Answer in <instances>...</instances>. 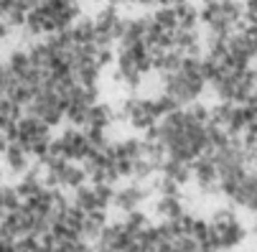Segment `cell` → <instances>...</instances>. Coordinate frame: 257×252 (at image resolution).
<instances>
[{
  "label": "cell",
  "instance_id": "6da1fadb",
  "mask_svg": "<svg viewBox=\"0 0 257 252\" xmlns=\"http://www.w3.org/2000/svg\"><path fill=\"white\" fill-rule=\"evenodd\" d=\"M183 211H186L183 194H178V196H158L156 204H153V214L158 219H178Z\"/></svg>",
  "mask_w": 257,
  "mask_h": 252
},
{
  "label": "cell",
  "instance_id": "7a4b0ae2",
  "mask_svg": "<svg viewBox=\"0 0 257 252\" xmlns=\"http://www.w3.org/2000/svg\"><path fill=\"white\" fill-rule=\"evenodd\" d=\"M214 232H216V229H214ZM216 234H219V249H234V247H239V244L247 239V229H244V224H242L239 219H234V222L227 224L224 229H219Z\"/></svg>",
  "mask_w": 257,
  "mask_h": 252
},
{
  "label": "cell",
  "instance_id": "3957f363",
  "mask_svg": "<svg viewBox=\"0 0 257 252\" xmlns=\"http://www.w3.org/2000/svg\"><path fill=\"white\" fill-rule=\"evenodd\" d=\"M112 122H117V117H115V107L109 104V102H94L92 107H89V117H87V125H97V128H109Z\"/></svg>",
  "mask_w": 257,
  "mask_h": 252
},
{
  "label": "cell",
  "instance_id": "277c9868",
  "mask_svg": "<svg viewBox=\"0 0 257 252\" xmlns=\"http://www.w3.org/2000/svg\"><path fill=\"white\" fill-rule=\"evenodd\" d=\"M6 163H8V168H11V173H16V176H21V173H26L28 171V166H31V156L18 146V143H11V146L6 148Z\"/></svg>",
  "mask_w": 257,
  "mask_h": 252
},
{
  "label": "cell",
  "instance_id": "5b68a950",
  "mask_svg": "<svg viewBox=\"0 0 257 252\" xmlns=\"http://www.w3.org/2000/svg\"><path fill=\"white\" fill-rule=\"evenodd\" d=\"M71 204L79 206L84 214L92 211V209H102L99 201H97V196H94V189H92L89 181H87V184H79L77 189H71Z\"/></svg>",
  "mask_w": 257,
  "mask_h": 252
},
{
  "label": "cell",
  "instance_id": "8992f818",
  "mask_svg": "<svg viewBox=\"0 0 257 252\" xmlns=\"http://www.w3.org/2000/svg\"><path fill=\"white\" fill-rule=\"evenodd\" d=\"M89 178H87V173H84V168H82V163H74V161H69L66 166H64V171H61V178H59V186L61 189H77L79 184H87Z\"/></svg>",
  "mask_w": 257,
  "mask_h": 252
},
{
  "label": "cell",
  "instance_id": "52a82bcc",
  "mask_svg": "<svg viewBox=\"0 0 257 252\" xmlns=\"http://www.w3.org/2000/svg\"><path fill=\"white\" fill-rule=\"evenodd\" d=\"M71 36H74L77 44H84V41H94V18L89 16H79L74 23L69 26Z\"/></svg>",
  "mask_w": 257,
  "mask_h": 252
},
{
  "label": "cell",
  "instance_id": "ba28073f",
  "mask_svg": "<svg viewBox=\"0 0 257 252\" xmlns=\"http://www.w3.org/2000/svg\"><path fill=\"white\" fill-rule=\"evenodd\" d=\"M151 18H153V23L161 31H176L178 28V18H176V8L173 6H156Z\"/></svg>",
  "mask_w": 257,
  "mask_h": 252
},
{
  "label": "cell",
  "instance_id": "9c48e42d",
  "mask_svg": "<svg viewBox=\"0 0 257 252\" xmlns=\"http://www.w3.org/2000/svg\"><path fill=\"white\" fill-rule=\"evenodd\" d=\"M176 8V18H178V28H199V8L191 6L189 0L173 6Z\"/></svg>",
  "mask_w": 257,
  "mask_h": 252
},
{
  "label": "cell",
  "instance_id": "30bf717a",
  "mask_svg": "<svg viewBox=\"0 0 257 252\" xmlns=\"http://www.w3.org/2000/svg\"><path fill=\"white\" fill-rule=\"evenodd\" d=\"M151 104H153V115L161 120V117H166L168 112H173V110H178V102L171 97V94H158V97H153L151 99Z\"/></svg>",
  "mask_w": 257,
  "mask_h": 252
},
{
  "label": "cell",
  "instance_id": "8fae6325",
  "mask_svg": "<svg viewBox=\"0 0 257 252\" xmlns=\"http://www.w3.org/2000/svg\"><path fill=\"white\" fill-rule=\"evenodd\" d=\"M237 219V214H234V209H229V206H224V209H216L211 217H209V224H211V229H224L227 224H232Z\"/></svg>",
  "mask_w": 257,
  "mask_h": 252
},
{
  "label": "cell",
  "instance_id": "7c38bea8",
  "mask_svg": "<svg viewBox=\"0 0 257 252\" xmlns=\"http://www.w3.org/2000/svg\"><path fill=\"white\" fill-rule=\"evenodd\" d=\"M94 189V196L99 201L102 209H109L112 206V196H115V186H109V184H92Z\"/></svg>",
  "mask_w": 257,
  "mask_h": 252
},
{
  "label": "cell",
  "instance_id": "4fadbf2b",
  "mask_svg": "<svg viewBox=\"0 0 257 252\" xmlns=\"http://www.w3.org/2000/svg\"><path fill=\"white\" fill-rule=\"evenodd\" d=\"M171 247L178 249V252H196L199 249V239L191 237V234H178L171 239Z\"/></svg>",
  "mask_w": 257,
  "mask_h": 252
},
{
  "label": "cell",
  "instance_id": "5bb4252c",
  "mask_svg": "<svg viewBox=\"0 0 257 252\" xmlns=\"http://www.w3.org/2000/svg\"><path fill=\"white\" fill-rule=\"evenodd\" d=\"M130 6H135V8H153V6H158L156 0H127Z\"/></svg>",
  "mask_w": 257,
  "mask_h": 252
},
{
  "label": "cell",
  "instance_id": "9a60e30c",
  "mask_svg": "<svg viewBox=\"0 0 257 252\" xmlns=\"http://www.w3.org/2000/svg\"><path fill=\"white\" fill-rule=\"evenodd\" d=\"M158 6H178V3H183V0H156Z\"/></svg>",
  "mask_w": 257,
  "mask_h": 252
},
{
  "label": "cell",
  "instance_id": "2e32d148",
  "mask_svg": "<svg viewBox=\"0 0 257 252\" xmlns=\"http://www.w3.org/2000/svg\"><path fill=\"white\" fill-rule=\"evenodd\" d=\"M107 3H109V6H117V8H120V6H125V3H127V0H107Z\"/></svg>",
  "mask_w": 257,
  "mask_h": 252
},
{
  "label": "cell",
  "instance_id": "e0dca14e",
  "mask_svg": "<svg viewBox=\"0 0 257 252\" xmlns=\"http://www.w3.org/2000/svg\"><path fill=\"white\" fill-rule=\"evenodd\" d=\"M252 232L257 234V211H254V222H252Z\"/></svg>",
  "mask_w": 257,
  "mask_h": 252
},
{
  "label": "cell",
  "instance_id": "ac0fdd59",
  "mask_svg": "<svg viewBox=\"0 0 257 252\" xmlns=\"http://www.w3.org/2000/svg\"><path fill=\"white\" fill-rule=\"evenodd\" d=\"M254 61H257V59H254ZM254 71H257V66H254Z\"/></svg>",
  "mask_w": 257,
  "mask_h": 252
},
{
  "label": "cell",
  "instance_id": "d6986e66",
  "mask_svg": "<svg viewBox=\"0 0 257 252\" xmlns=\"http://www.w3.org/2000/svg\"><path fill=\"white\" fill-rule=\"evenodd\" d=\"M201 3H206V0H201Z\"/></svg>",
  "mask_w": 257,
  "mask_h": 252
}]
</instances>
